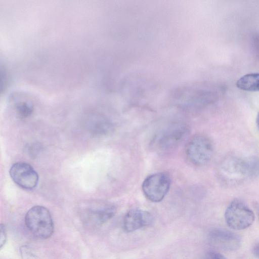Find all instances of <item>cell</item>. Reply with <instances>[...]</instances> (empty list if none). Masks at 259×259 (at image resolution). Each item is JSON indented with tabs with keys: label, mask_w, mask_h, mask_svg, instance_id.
Wrapping results in <instances>:
<instances>
[{
	"label": "cell",
	"mask_w": 259,
	"mask_h": 259,
	"mask_svg": "<svg viewBox=\"0 0 259 259\" xmlns=\"http://www.w3.org/2000/svg\"><path fill=\"white\" fill-rule=\"evenodd\" d=\"M257 213H258V218H259V206L258 207V208H257Z\"/></svg>",
	"instance_id": "obj_18"
},
{
	"label": "cell",
	"mask_w": 259,
	"mask_h": 259,
	"mask_svg": "<svg viewBox=\"0 0 259 259\" xmlns=\"http://www.w3.org/2000/svg\"><path fill=\"white\" fill-rule=\"evenodd\" d=\"M213 147L211 141L201 135L193 137L187 143L185 153L189 161L195 165L208 163L213 154Z\"/></svg>",
	"instance_id": "obj_5"
},
{
	"label": "cell",
	"mask_w": 259,
	"mask_h": 259,
	"mask_svg": "<svg viewBox=\"0 0 259 259\" xmlns=\"http://www.w3.org/2000/svg\"><path fill=\"white\" fill-rule=\"evenodd\" d=\"M256 125L258 127V129L259 130V112L258 113L257 116H256Z\"/></svg>",
	"instance_id": "obj_17"
},
{
	"label": "cell",
	"mask_w": 259,
	"mask_h": 259,
	"mask_svg": "<svg viewBox=\"0 0 259 259\" xmlns=\"http://www.w3.org/2000/svg\"><path fill=\"white\" fill-rule=\"evenodd\" d=\"M16 110L20 117L25 118L31 115L33 111V108L30 103L22 102L17 104Z\"/></svg>",
	"instance_id": "obj_13"
},
{
	"label": "cell",
	"mask_w": 259,
	"mask_h": 259,
	"mask_svg": "<svg viewBox=\"0 0 259 259\" xmlns=\"http://www.w3.org/2000/svg\"><path fill=\"white\" fill-rule=\"evenodd\" d=\"M204 259H227L222 254L216 252H211L209 253L205 257Z\"/></svg>",
	"instance_id": "obj_15"
},
{
	"label": "cell",
	"mask_w": 259,
	"mask_h": 259,
	"mask_svg": "<svg viewBox=\"0 0 259 259\" xmlns=\"http://www.w3.org/2000/svg\"><path fill=\"white\" fill-rule=\"evenodd\" d=\"M10 175L17 185L25 189H32L38 183L37 173L30 164L25 162L14 163L10 169Z\"/></svg>",
	"instance_id": "obj_7"
},
{
	"label": "cell",
	"mask_w": 259,
	"mask_h": 259,
	"mask_svg": "<svg viewBox=\"0 0 259 259\" xmlns=\"http://www.w3.org/2000/svg\"><path fill=\"white\" fill-rule=\"evenodd\" d=\"M188 133V127L185 124H172L156 134L152 140V145L159 151L171 150L182 142Z\"/></svg>",
	"instance_id": "obj_4"
},
{
	"label": "cell",
	"mask_w": 259,
	"mask_h": 259,
	"mask_svg": "<svg viewBox=\"0 0 259 259\" xmlns=\"http://www.w3.org/2000/svg\"><path fill=\"white\" fill-rule=\"evenodd\" d=\"M0 247H3L6 241V229L4 225L1 224L0 226Z\"/></svg>",
	"instance_id": "obj_14"
},
{
	"label": "cell",
	"mask_w": 259,
	"mask_h": 259,
	"mask_svg": "<svg viewBox=\"0 0 259 259\" xmlns=\"http://www.w3.org/2000/svg\"><path fill=\"white\" fill-rule=\"evenodd\" d=\"M116 208L109 203L93 201L81 206L80 215L83 223L92 228L102 226L115 215Z\"/></svg>",
	"instance_id": "obj_2"
},
{
	"label": "cell",
	"mask_w": 259,
	"mask_h": 259,
	"mask_svg": "<svg viewBox=\"0 0 259 259\" xmlns=\"http://www.w3.org/2000/svg\"><path fill=\"white\" fill-rule=\"evenodd\" d=\"M171 184L168 174L159 172L147 177L142 184V190L145 197L153 202L162 201L167 194Z\"/></svg>",
	"instance_id": "obj_6"
},
{
	"label": "cell",
	"mask_w": 259,
	"mask_h": 259,
	"mask_svg": "<svg viewBox=\"0 0 259 259\" xmlns=\"http://www.w3.org/2000/svg\"><path fill=\"white\" fill-rule=\"evenodd\" d=\"M253 255L259 259V244L255 245L252 249Z\"/></svg>",
	"instance_id": "obj_16"
},
{
	"label": "cell",
	"mask_w": 259,
	"mask_h": 259,
	"mask_svg": "<svg viewBox=\"0 0 259 259\" xmlns=\"http://www.w3.org/2000/svg\"><path fill=\"white\" fill-rule=\"evenodd\" d=\"M212 244L217 248L225 251H235L241 244L240 237L235 233L222 229H215L209 234Z\"/></svg>",
	"instance_id": "obj_9"
},
{
	"label": "cell",
	"mask_w": 259,
	"mask_h": 259,
	"mask_svg": "<svg viewBox=\"0 0 259 259\" xmlns=\"http://www.w3.org/2000/svg\"><path fill=\"white\" fill-rule=\"evenodd\" d=\"M248 177L255 178L259 176V158L252 156L246 159Z\"/></svg>",
	"instance_id": "obj_12"
},
{
	"label": "cell",
	"mask_w": 259,
	"mask_h": 259,
	"mask_svg": "<svg viewBox=\"0 0 259 259\" xmlns=\"http://www.w3.org/2000/svg\"><path fill=\"white\" fill-rule=\"evenodd\" d=\"M222 177L231 183H236L248 177L245 159L230 157L224 160L220 165Z\"/></svg>",
	"instance_id": "obj_8"
},
{
	"label": "cell",
	"mask_w": 259,
	"mask_h": 259,
	"mask_svg": "<svg viewBox=\"0 0 259 259\" xmlns=\"http://www.w3.org/2000/svg\"><path fill=\"white\" fill-rule=\"evenodd\" d=\"M25 225L35 237L39 239H47L54 232V223L49 210L42 206H34L26 213Z\"/></svg>",
	"instance_id": "obj_1"
},
{
	"label": "cell",
	"mask_w": 259,
	"mask_h": 259,
	"mask_svg": "<svg viewBox=\"0 0 259 259\" xmlns=\"http://www.w3.org/2000/svg\"><path fill=\"white\" fill-rule=\"evenodd\" d=\"M153 221V217L149 212L140 209H133L124 217L123 229L126 232H132L151 225Z\"/></svg>",
	"instance_id": "obj_10"
},
{
	"label": "cell",
	"mask_w": 259,
	"mask_h": 259,
	"mask_svg": "<svg viewBox=\"0 0 259 259\" xmlns=\"http://www.w3.org/2000/svg\"><path fill=\"white\" fill-rule=\"evenodd\" d=\"M238 88L246 91H259V73L245 74L236 82Z\"/></svg>",
	"instance_id": "obj_11"
},
{
	"label": "cell",
	"mask_w": 259,
	"mask_h": 259,
	"mask_svg": "<svg viewBox=\"0 0 259 259\" xmlns=\"http://www.w3.org/2000/svg\"><path fill=\"white\" fill-rule=\"evenodd\" d=\"M225 219L227 225L230 228L235 230H241L252 224L254 220V214L244 202L235 199L227 207Z\"/></svg>",
	"instance_id": "obj_3"
}]
</instances>
